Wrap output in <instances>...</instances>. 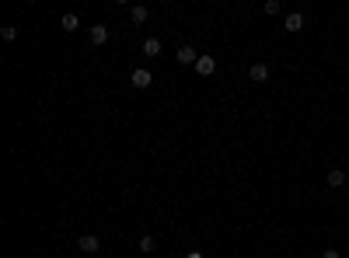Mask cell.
I'll list each match as a JSON object with an SVG mask.
<instances>
[{"instance_id":"obj_1","label":"cell","mask_w":349,"mask_h":258,"mask_svg":"<svg viewBox=\"0 0 349 258\" xmlns=\"http://www.w3.org/2000/svg\"><path fill=\"white\" fill-rule=\"evenodd\" d=\"M129 84H133L136 91H143V87H150V84H154V74H150L147 66H136L133 77H129Z\"/></svg>"},{"instance_id":"obj_2","label":"cell","mask_w":349,"mask_h":258,"mask_svg":"<svg viewBox=\"0 0 349 258\" xmlns=\"http://www.w3.org/2000/svg\"><path fill=\"white\" fill-rule=\"evenodd\" d=\"M195 74H199V77L216 74V60H213V56H199V60H195Z\"/></svg>"},{"instance_id":"obj_3","label":"cell","mask_w":349,"mask_h":258,"mask_svg":"<svg viewBox=\"0 0 349 258\" xmlns=\"http://www.w3.org/2000/svg\"><path fill=\"white\" fill-rule=\"evenodd\" d=\"M77 248L84 251V255H98V248H101V241H98L95 234H84V238L77 241Z\"/></svg>"},{"instance_id":"obj_4","label":"cell","mask_w":349,"mask_h":258,"mask_svg":"<svg viewBox=\"0 0 349 258\" xmlns=\"http://www.w3.org/2000/svg\"><path fill=\"white\" fill-rule=\"evenodd\" d=\"M174 60L182 63V66H189V63H192V66H195V60H199V53H195L192 45H182V49L174 53Z\"/></svg>"},{"instance_id":"obj_5","label":"cell","mask_w":349,"mask_h":258,"mask_svg":"<svg viewBox=\"0 0 349 258\" xmlns=\"http://www.w3.org/2000/svg\"><path fill=\"white\" fill-rule=\"evenodd\" d=\"M248 77H252L255 84H266V80H269V66H266V63H255L252 70H248Z\"/></svg>"},{"instance_id":"obj_6","label":"cell","mask_w":349,"mask_h":258,"mask_svg":"<svg viewBox=\"0 0 349 258\" xmlns=\"http://www.w3.org/2000/svg\"><path fill=\"white\" fill-rule=\"evenodd\" d=\"M59 25H63V32H77V28H80V18L74 14V11H67V14L59 18Z\"/></svg>"},{"instance_id":"obj_7","label":"cell","mask_w":349,"mask_h":258,"mask_svg":"<svg viewBox=\"0 0 349 258\" xmlns=\"http://www.w3.org/2000/svg\"><path fill=\"white\" fill-rule=\"evenodd\" d=\"M129 18H133V25H143V21L150 18V11H147L143 4H133V7H129Z\"/></svg>"},{"instance_id":"obj_8","label":"cell","mask_w":349,"mask_h":258,"mask_svg":"<svg viewBox=\"0 0 349 258\" xmlns=\"http://www.w3.org/2000/svg\"><path fill=\"white\" fill-rule=\"evenodd\" d=\"M105 42H108V28L105 25H95L91 28V45H105Z\"/></svg>"},{"instance_id":"obj_9","label":"cell","mask_w":349,"mask_h":258,"mask_svg":"<svg viewBox=\"0 0 349 258\" xmlns=\"http://www.w3.org/2000/svg\"><path fill=\"white\" fill-rule=\"evenodd\" d=\"M300 28H304V14H300V11L287 14V32H300Z\"/></svg>"},{"instance_id":"obj_10","label":"cell","mask_w":349,"mask_h":258,"mask_svg":"<svg viewBox=\"0 0 349 258\" xmlns=\"http://www.w3.org/2000/svg\"><path fill=\"white\" fill-rule=\"evenodd\" d=\"M136 248H140V255H154V248H157V241L150 238V234H143V238H140V244H136Z\"/></svg>"},{"instance_id":"obj_11","label":"cell","mask_w":349,"mask_h":258,"mask_svg":"<svg viewBox=\"0 0 349 258\" xmlns=\"http://www.w3.org/2000/svg\"><path fill=\"white\" fill-rule=\"evenodd\" d=\"M329 185H332V189L346 185V171H342V168H332V171H329Z\"/></svg>"},{"instance_id":"obj_12","label":"cell","mask_w":349,"mask_h":258,"mask_svg":"<svg viewBox=\"0 0 349 258\" xmlns=\"http://www.w3.org/2000/svg\"><path fill=\"white\" fill-rule=\"evenodd\" d=\"M143 56H161V39H147L143 42Z\"/></svg>"},{"instance_id":"obj_13","label":"cell","mask_w":349,"mask_h":258,"mask_svg":"<svg viewBox=\"0 0 349 258\" xmlns=\"http://www.w3.org/2000/svg\"><path fill=\"white\" fill-rule=\"evenodd\" d=\"M262 11H266V14H279V11H283V7H279V0H266V4H262Z\"/></svg>"},{"instance_id":"obj_14","label":"cell","mask_w":349,"mask_h":258,"mask_svg":"<svg viewBox=\"0 0 349 258\" xmlns=\"http://www.w3.org/2000/svg\"><path fill=\"white\" fill-rule=\"evenodd\" d=\"M0 35H4V42H14V39H18V28H11V25H4V28H0Z\"/></svg>"},{"instance_id":"obj_15","label":"cell","mask_w":349,"mask_h":258,"mask_svg":"<svg viewBox=\"0 0 349 258\" xmlns=\"http://www.w3.org/2000/svg\"><path fill=\"white\" fill-rule=\"evenodd\" d=\"M321 258H342V255H339V251H332V248H329V251H321Z\"/></svg>"},{"instance_id":"obj_16","label":"cell","mask_w":349,"mask_h":258,"mask_svg":"<svg viewBox=\"0 0 349 258\" xmlns=\"http://www.w3.org/2000/svg\"><path fill=\"white\" fill-rule=\"evenodd\" d=\"M185 258H203V251H189V255H185Z\"/></svg>"}]
</instances>
